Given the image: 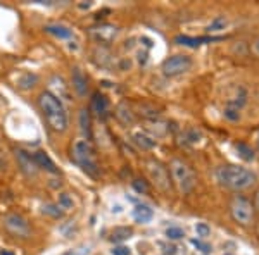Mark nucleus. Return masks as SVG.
Here are the masks:
<instances>
[{
    "instance_id": "bb28decb",
    "label": "nucleus",
    "mask_w": 259,
    "mask_h": 255,
    "mask_svg": "<svg viewBox=\"0 0 259 255\" xmlns=\"http://www.w3.org/2000/svg\"><path fill=\"white\" fill-rule=\"evenodd\" d=\"M59 207L61 209H73V198L68 193L59 195Z\"/></svg>"
},
{
    "instance_id": "aec40b11",
    "label": "nucleus",
    "mask_w": 259,
    "mask_h": 255,
    "mask_svg": "<svg viewBox=\"0 0 259 255\" xmlns=\"http://www.w3.org/2000/svg\"><path fill=\"white\" fill-rule=\"evenodd\" d=\"M227 24H228V19L225 18V16H216V18L211 21L209 26H207V30L209 31H221V30L227 28Z\"/></svg>"
},
{
    "instance_id": "9b49d317",
    "label": "nucleus",
    "mask_w": 259,
    "mask_h": 255,
    "mask_svg": "<svg viewBox=\"0 0 259 255\" xmlns=\"http://www.w3.org/2000/svg\"><path fill=\"white\" fill-rule=\"evenodd\" d=\"M73 88L76 90V93L80 95V97H85L87 90H89V85H87L85 74H83L78 68L73 69Z\"/></svg>"
},
{
    "instance_id": "c85d7f7f",
    "label": "nucleus",
    "mask_w": 259,
    "mask_h": 255,
    "mask_svg": "<svg viewBox=\"0 0 259 255\" xmlns=\"http://www.w3.org/2000/svg\"><path fill=\"white\" fill-rule=\"evenodd\" d=\"M192 245L197 246V248H199L202 253H209V252H211V246H209V245L204 243V241H200V240H195V238H194V240H192Z\"/></svg>"
},
{
    "instance_id": "1a4fd4ad",
    "label": "nucleus",
    "mask_w": 259,
    "mask_h": 255,
    "mask_svg": "<svg viewBox=\"0 0 259 255\" xmlns=\"http://www.w3.org/2000/svg\"><path fill=\"white\" fill-rule=\"evenodd\" d=\"M16 159H18V164L26 176H36L38 167H36L35 159H33L31 154L24 152V150H16Z\"/></svg>"
},
{
    "instance_id": "c756f323",
    "label": "nucleus",
    "mask_w": 259,
    "mask_h": 255,
    "mask_svg": "<svg viewBox=\"0 0 259 255\" xmlns=\"http://www.w3.org/2000/svg\"><path fill=\"white\" fill-rule=\"evenodd\" d=\"M112 255H130V248L128 246H114V248L111 250Z\"/></svg>"
},
{
    "instance_id": "9d476101",
    "label": "nucleus",
    "mask_w": 259,
    "mask_h": 255,
    "mask_svg": "<svg viewBox=\"0 0 259 255\" xmlns=\"http://www.w3.org/2000/svg\"><path fill=\"white\" fill-rule=\"evenodd\" d=\"M33 159H35L36 167H41V169L49 171V173H57L56 162H54L52 159L49 157V154H45V152H41V150H38V152L33 154Z\"/></svg>"
},
{
    "instance_id": "a211bd4d",
    "label": "nucleus",
    "mask_w": 259,
    "mask_h": 255,
    "mask_svg": "<svg viewBox=\"0 0 259 255\" xmlns=\"http://www.w3.org/2000/svg\"><path fill=\"white\" fill-rule=\"evenodd\" d=\"M132 233H133L132 228H116V229H112V233H111V241H116V243L124 241L132 236Z\"/></svg>"
},
{
    "instance_id": "2eb2a0df",
    "label": "nucleus",
    "mask_w": 259,
    "mask_h": 255,
    "mask_svg": "<svg viewBox=\"0 0 259 255\" xmlns=\"http://www.w3.org/2000/svg\"><path fill=\"white\" fill-rule=\"evenodd\" d=\"M45 31L49 33V35L56 36V38H61V40H66V38H71V30L66 26H62V24H49V26H45Z\"/></svg>"
},
{
    "instance_id": "f3484780",
    "label": "nucleus",
    "mask_w": 259,
    "mask_h": 255,
    "mask_svg": "<svg viewBox=\"0 0 259 255\" xmlns=\"http://www.w3.org/2000/svg\"><path fill=\"white\" fill-rule=\"evenodd\" d=\"M133 141L144 150H150L156 147V140H152V138L144 135V133H135V135H133Z\"/></svg>"
},
{
    "instance_id": "7c9ffc66",
    "label": "nucleus",
    "mask_w": 259,
    "mask_h": 255,
    "mask_svg": "<svg viewBox=\"0 0 259 255\" xmlns=\"http://www.w3.org/2000/svg\"><path fill=\"white\" fill-rule=\"evenodd\" d=\"M133 188H135L139 193H145V191H147V185L142 183L140 179H135V181H133Z\"/></svg>"
},
{
    "instance_id": "423d86ee",
    "label": "nucleus",
    "mask_w": 259,
    "mask_h": 255,
    "mask_svg": "<svg viewBox=\"0 0 259 255\" xmlns=\"http://www.w3.org/2000/svg\"><path fill=\"white\" fill-rule=\"evenodd\" d=\"M192 68V59L189 56H173L162 62V73L166 76H178L187 73Z\"/></svg>"
},
{
    "instance_id": "4468645a",
    "label": "nucleus",
    "mask_w": 259,
    "mask_h": 255,
    "mask_svg": "<svg viewBox=\"0 0 259 255\" xmlns=\"http://www.w3.org/2000/svg\"><path fill=\"white\" fill-rule=\"evenodd\" d=\"M154 217V212L152 209L147 207V206H137L133 209V219L137 221V223H150Z\"/></svg>"
},
{
    "instance_id": "cd10ccee",
    "label": "nucleus",
    "mask_w": 259,
    "mask_h": 255,
    "mask_svg": "<svg viewBox=\"0 0 259 255\" xmlns=\"http://www.w3.org/2000/svg\"><path fill=\"white\" fill-rule=\"evenodd\" d=\"M225 118L230 119V121H239L240 119V112L235 111V109L227 107V109H225Z\"/></svg>"
},
{
    "instance_id": "20e7f679",
    "label": "nucleus",
    "mask_w": 259,
    "mask_h": 255,
    "mask_svg": "<svg viewBox=\"0 0 259 255\" xmlns=\"http://www.w3.org/2000/svg\"><path fill=\"white\" fill-rule=\"evenodd\" d=\"M169 171H171V178L177 183L178 190L182 191V193H190L195 188V181H197V179H195L194 171H192L183 161H178V159L171 161Z\"/></svg>"
},
{
    "instance_id": "2f4dec72",
    "label": "nucleus",
    "mask_w": 259,
    "mask_h": 255,
    "mask_svg": "<svg viewBox=\"0 0 259 255\" xmlns=\"http://www.w3.org/2000/svg\"><path fill=\"white\" fill-rule=\"evenodd\" d=\"M252 52L256 54V56L259 57V38H257V40H256V41H254V43H252Z\"/></svg>"
},
{
    "instance_id": "473e14b6",
    "label": "nucleus",
    "mask_w": 259,
    "mask_h": 255,
    "mask_svg": "<svg viewBox=\"0 0 259 255\" xmlns=\"http://www.w3.org/2000/svg\"><path fill=\"white\" fill-rule=\"evenodd\" d=\"M0 255H14V253L9 252V250H0Z\"/></svg>"
},
{
    "instance_id": "393cba45",
    "label": "nucleus",
    "mask_w": 259,
    "mask_h": 255,
    "mask_svg": "<svg viewBox=\"0 0 259 255\" xmlns=\"http://www.w3.org/2000/svg\"><path fill=\"white\" fill-rule=\"evenodd\" d=\"M195 233H197V236H200V238H207L211 235V228L206 223H199L195 226Z\"/></svg>"
},
{
    "instance_id": "f03ea898",
    "label": "nucleus",
    "mask_w": 259,
    "mask_h": 255,
    "mask_svg": "<svg viewBox=\"0 0 259 255\" xmlns=\"http://www.w3.org/2000/svg\"><path fill=\"white\" fill-rule=\"evenodd\" d=\"M216 178L221 185L233 188V190H245L256 183V176L245 167L237 166H223L216 171Z\"/></svg>"
},
{
    "instance_id": "7ed1b4c3",
    "label": "nucleus",
    "mask_w": 259,
    "mask_h": 255,
    "mask_svg": "<svg viewBox=\"0 0 259 255\" xmlns=\"http://www.w3.org/2000/svg\"><path fill=\"white\" fill-rule=\"evenodd\" d=\"M73 157L78 162L85 173H89L90 176H99V167L95 162V154L94 147L89 140H78L73 145Z\"/></svg>"
},
{
    "instance_id": "72a5a7b5",
    "label": "nucleus",
    "mask_w": 259,
    "mask_h": 255,
    "mask_svg": "<svg viewBox=\"0 0 259 255\" xmlns=\"http://www.w3.org/2000/svg\"><path fill=\"white\" fill-rule=\"evenodd\" d=\"M256 207L259 209V191H257V195H256Z\"/></svg>"
},
{
    "instance_id": "ddd939ff",
    "label": "nucleus",
    "mask_w": 259,
    "mask_h": 255,
    "mask_svg": "<svg viewBox=\"0 0 259 255\" xmlns=\"http://www.w3.org/2000/svg\"><path fill=\"white\" fill-rule=\"evenodd\" d=\"M220 38H209V36H199V38H192V36H177L175 41L178 45H185V47H199L202 43H207V41H214Z\"/></svg>"
},
{
    "instance_id": "c9c22d12",
    "label": "nucleus",
    "mask_w": 259,
    "mask_h": 255,
    "mask_svg": "<svg viewBox=\"0 0 259 255\" xmlns=\"http://www.w3.org/2000/svg\"><path fill=\"white\" fill-rule=\"evenodd\" d=\"M227 255H230V253H227Z\"/></svg>"
},
{
    "instance_id": "6ab92c4d",
    "label": "nucleus",
    "mask_w": 259,
    "mask_h": 255,
    "mask_svg": "<svg viewBox=\"0 0 259 255\" xmlns=\"http://www.w3.org/2000/svg\"><path fill=\"white\" fill-rule=\"evenodd\" d=\"M107 106H109V102H107V98L104 97V95H100V93L94 95V109L99 112V116L107 111Z\"/></svg>"
},
{
    "instance_id": "f8f14e48",
    "label": "nucleus",
    "mask_w": 259,
    "mask_h": 255,
    "mask_svg": "<svg viewBox=\"0 0 259 255\" xmlns=\"http://www.w3.org/2000/svg\"><path fill=\"white\" fill-rule=\"evenodd\" d=\"M245 104H247V90H245L244 86H239V88H237V93L228 100V106L227 107L235 109V111L240 112L242 109H244Z\"/></svg>"
},
{
    "instance_id": "4be33fe9",
    "label": "nucleus",
    "mask_w": 259,
    "mask_h": 255,
    "mask_svg": "<svg viewBox=\"0 0 259 255\" xmlns=\"http://www.w3.org/2000/svg\"><path fill=\"white\" fill-rule=\"evenodd\" d=\"M237 152H239V156L247 162L254 159V150L245 143H237Z\"/></svg>"
},
{
    "instance_id": "6e6552de",
    "label": "nucleus",
    "mask_w": 259,
    "mask_h": 255,
    "mask_svg": "<svg viewBox=\"0 0 259 255\" xmlns=\"http://www.w3.org/2000/svg\"><path fill=\"white\" fill-rule=\"evenodd\" d=\"M4 224H6L7 231L18 238H30L31 235L30 224H28L26 219L21 217L19 214H7L4 217Z\"/></svg>"
},
{
    "instance_id": "5701e85b",
    "label": "nucleus",
    "mask_w": 259,
    "mask_h": 255,
    "mask_svg": "<svg viewBox=\"0 0 259 255\" xmlns=\"http://www.w3.org/2000/svg\"><path fill=\"white\" fill-rule=\"evenodd\" d=\"M41 212L44 214H47L50 217H62V211L59 206H54V203H45L44 207H41Z\"/></svg>"
},
{
    "instance_id": "f257e3e1",
    "label": "nucleus",
    "mask_w": 259,
    "mask_h": 255,
    "mask_svg": "<svg viewBox=\"0 0 259 255\" xmlns=\"http://www.w3.org/2000/svg\"><path fill=\"white\" fill-rule=\"evenodd\" d=\"M38 106L44 112L45 119H47L49 126L54 129V131H66L68 129V112H66L64 106L56 95H52L50 91H44V93L38 97Z\"/></svg>"
},
{
    "instance_id": "dca6fc26",
    "label": "nucleus",
    "mask_w": 259,
    "mask_h": 255,
    "mask_svg": "<svg viewBox=\"0 0 259 255\" xmlns=\"http://www.w3.org/2000/svg\"><path fill=\"white\" fill-rule=\"evenodd\" d=\"M116 118L123 124H132L133 121H135V116H133V112L130 111V107L126 104H121V106L116 109Z\"/></svg>"
},
{
    "instance_id": "f704fd0d",
    "label": "nucleus",
    "mask_w": 259,
    "mask_h": 255,
    "mask_svg": "<svg viewBox=\"0 0 259 255\" xmlns=\"http://www.w3.org/2000/svg\"><path fill=\"white\" fill-rule=\"evenodd\" d=\"M62 255H76V253H73V252H64Z\"/></svg>"
},
{
    "instance_id": "39448f33",
    "label": "nucleus",
    "mask_w": 259,
    "mask_h": 255,
    "mask_svg": "<svg viewBox=\"0 0 259 255\" xmlns=\"http://www.w3.org/2000/svg\"><path fill=\"white\" fill-rule=\"evenodd\" d=\"M147 173L150 179L156 183V186L162 191H169L171 190V179L169 173L161 162L157 161H147Z\"/></svg>"
},
{
    "instance_id": "a878e982",
    "label": "nucleus",
    "mask_w": 259,
    "mask_h": 255,
    "mask_svg": "<svg viewBox=\"0 0 259 255\" xmlns=\"http://www.w3.org/2000/svg\"><path fill=\"white\" fill-rule=\"evenodd\" d=\"M35 83H36V76H33V74H24V76L19 79V85L23 86V88H30Z\"/></svg>"
},
{
    "instance_id": "412c9836",
    "label": "nucleus",
    "mask_w": 259,
    "mask_h": 255,
    "mask_svg": "<svg viewBox=\"0 0 259 255\" xmlns=\"http://www.w3.org/2000/svg\"><path fill=\"white\" fill-rule=\"evenodd\" d=\"M80 124H81L83 135H87L90 138V114L87 109H81L80 111Z\"/></svg>"
},
{
    "instance_id": "0eeeda50",
    "label": "nucleus",
    "mask_w": 259,
    "mask_h": 255,
    "mask_svg": "<svg viewBox=\"0 0 259 255\" xmlns=\"http://www.w3.org/2000/svg\"><path fill=\"white\" fill-rule=\"evenodd\" d=\"M232 216L237 223L240 224H249L252 221V206L249 203V200H245L244 196H235L232 200Z\"/></svg>"
},
{
    "instance_id": "b1692460",
    "label": "nucleus",
    "mask_w": 259,
    "mask_h": 255,
    "mask_svg": "<svg viewBox=\"0 0 259 255\" xmlns=\"http://www.w3.org/2000/svg\"><path fill=\"white\" fill-rule=\"evenodd\" d=\"M166 236H168L169 240H182V238L185 236V231H183L182 228H178V226H171V228L166 229Z\"/></svg>"
}]
</instances>
